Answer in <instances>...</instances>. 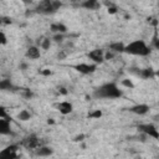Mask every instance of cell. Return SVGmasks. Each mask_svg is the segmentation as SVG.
<instances>
[{
  "label": "cell",
  "instance_id": "cell-1",
  "mask_svg": "<svg viewBox=\"0 0 159 159\" xmlns=\"http://www.w3.org/2000/svg\"><path fill=\"white\" fill-rule=\"evenodd\" d=\"M93 96L99 99H113V98H119L122 96V92L117 87L116 83L109 82V83H104L101 87H98L97 89H94Z\"/></svg>",
  "mask_w": 159,
  "mask_h": 159
},
{
  "label": "cell",
  "instance_id": "cell-2",
  "mask_svg": "<svg viewBox=\"0 0 159 159\" xmlns=\"http://www.w3.org/2000/svg\"><path fill=\"white\" fill-rule=\"evenodd\" d=\"M124 52L135 56H148L150 53V48L143 40H135L124 47Z\"/></svg>",
  "mask_w": 159,
  "mask_h": 159
},
{
  "label": "cell",
  "instance_id": "cell-3",
  "mask_svg": "<svg viewBox=\"0 0 159 159\" xmlns=\"http://www.w3.org/2000/svg\"><path fill=\"white\" fill-rule=\"evenodd\" d=\"M61 5H62V2L60 0H41L36 7V11L48 15V14L56 12L61 7Z\"/></svg>",
  "mask_w": 159,
  "mask_h": 159
},
{
  "label": "cell",
  "instance_id": "cell-4",
  "mask_svg": "<svg viewBox=\"0 0 159 159\" xmlns=\"http://www.w3.org/2000/svg\"><path fill=\"white\" fill-rule=\"evenodd\" d=\"M21 145L25 147L26 149H36L41 145V143H40V139L35 134H30L21 140Z\"/></svg>",
  "mask_w": 159,
  "mask_h": 159
},
{
  "label": "cell",
  "instance_id": "cell-5",
  "mask_svg": "<svg viewBox=\"0 0 159 159\" xmlns=\"http://www.w3.org/2000/svg\"><path fill=\"white\" fill-rule=\"evenodd\" d=\"M138 129H139V132H142V133H144V134H147V135H149V137H152L154 139H159V132H158V129L155 128V125H153L150 123L139 124L138 125Z\"/></svg>",
  "mask_w": 159,
  "mask_h": 159
},
{
  "label": "cell",
  "instance_id": "cell-6",
  "mask_svg": "<svg viewBox=\"0 0 159 159\" xmlns=\"http://www.w3.org/2000/svg\"><path fill=\"white\" fill-rule=\"evenodd\" d=\"M137 71H134V68H132V72L135 73L137 76H139L140 78L143 80H149V78H153L155 76V72L152 67H147V68H135Z\"/></svg>",
  "mask_w": 159,
  "mask_h": 159
},
{
  "label": "cell",
  "instance_id": "cell-7",
  "mask_svg": "<svg viewBox=\"0 0 159 159\" xmlns=\"http://www.w3.org/2000/svg\"><path fill=\"white\" fill-rule=\"evenodd\" d=\"M88 57H89L94 63H102V62L104 61V53H103V50H99V48L92 50V51L88 53Z\"/></svg>",
  "mask_w": 159,
  "mask_h": 159
},
{
  "label": "cell",
  "instance_id": "cell-8",
  "mask_svg": "<svg viewBox=\"0 0 159 159\" xmlns=\"http://www.w3.org/2000/svg\"><path fill=\"white\" fill-rule=\"evenodd\" d=\"M75 68L80 72V73H83V75H89V73H93L97 68L96 65H88V63H80V65H76Z\"/></svg>",
  "mask_w": 159,
  "mask_h": 159
},
{
  "label": "cell",
  "instance_id": "cell-9",
  "mask_svg": "<svg viewBox=\"0 0 159 159\" xmlns=\"http://www.w3.org/2000/svg\"><path fill=\"white\" fill-rule=\"evenodd\" d=\"M17 145H9L4 150L0 152V157L2 158H16L17 157Z\"/></svg>",
  "mask_w": 159,
  "mask_h": 159
},
{
  "label": "cell",
  "instance_id": "cell-10",
  "mask_svg": "<svg viewBox=\"0 0 159 159\" xmlns=\"http://www.w3.org/2000/svg\"><path fill=\"white\" fill-rule=\"evenodd\" d=\"M35 154L37 157H50L53 154V149L51 147H47V145H40L39 148H36Z\"/></svg>",
  "mask_w": 159,
  "mask_h": 159
},
{
  "label": "cell",
  "instance_id": "cell-11",
  "mask_svg": "<svg viewBox=\"0 0 159 159\" xmlns=\"http://www.w3.org/2000/svg\"><path fill=\"white\" fill-rule=\"evenodd\" d=\"M129 111L133 112V113H135V114L143 116V114H145V113L149 112V106H148V104H143V103H142V104H135V106L130 107Z\"/></svg>",
  "mask_w": 159,
  "mask_h": 159
},
{
  "label": "cell",
  "instance_id": "cell-12",
  "mask_svg": "<svg viewBox=\"0 0 159 159\" xmlns=\"http://www.w3.org/2000/svg\"><path fill=\"white\" fill-rule=\"evenodd\" d=\"M57 109L62 114H70L72 112V109H73V106H72V103H70L67 101H63V102L57 104Z\"/></svg>",
  "mask_w": 159,
  "mask_h": 159
},
{
  "label": "cell",
  "instance_id": "cell-13",
  "mask_svg": "<svg viewBox=\"0 0 159 159\" xmlns=\"http://www.w3.org/2000/svg\"><path fill=\"white\" fill-rule=\"evenodd\" d=\"M26 57L30 60H37L40 57V50L37 46H30L26 51Z\"/></svg>",
  "mask_w": 159,
  "mask_h": 159
},
{
  "label": "cell",
  "instance_id": "cell-14",
  "mask_svg": "<svg viewBox=\"0 0 159 159\" xmlns=\"http://www.w3.org/2000/svg\"><path fill=\"white\" fill-rule=\"evenodd\" d=\"M0 133L1 134H10V119L0 118Z\"/></svg>",
  "mask_w": 159,
  "mask_h": 159
},
{
  "label": "cell",
  "instance_id": "cell-15",
  "mask_svg": "<svg viewBox=\"0 0 159 159\" xmlns=\"http://www.w3.org/2000/svg\"><path fill=\"white\" fill-rule=\"evenodd\" d=\"M81 6L88 10H97L99 9L101 4L98 2V0H84L83 2H81Z\"/></svg>",
  "mask_w": 159,
  "mask_h": 159
},
{
  "label": "cell",
  "instance_id": "cell-16",
  "mask_svg": "<svg viewBox=\"0 0 159 159\" xmlns=\"http://www.w3.org/2000/svg\"><path fill=\"white\" fill-rule=\"evenodd\" d=\"M50 30H51L52 32H57V34H65V32H67V27H66L63 24H60V22L52 24V25L50 26Z\"/></svg>",
  "mask_w": 159,
  "mask_h": 159
},
{
  "label": "cell",
  "instance_id": "cell-17",
  "mask_svg": "<svg viewBox=\"0 0 159 159\" xmlns=\"http://www.w3.org/2000/svg\"><path fill=\"white\" fill-rule=\"evenodd\" d=\"M124 45L122 42H113L109 45V50L113 52H124Z\"/></svg>",
  "mask_w": 159,
  "mask_h": 159
},
{
  "label": "cell",
  "instance_id": "cell-18",
  "mask_svg": "<svg viewBox=\"0 0 159 159\" xmlns=\"http://www.w3.org/2000/svg\"><path fill=\"white\" fill-rule=\"evenodd\" d=\"M0 88L4 89V91H7V89H12L14 86H12V83L10 82V80H1V82H0Z\"/></svg>",
  "mask_w": 159,
  "mask_h": 159
},
{
  "label": "cell",
  "instance_id": "cell-19",
  "mask_svg": "<svg viewBox=\"0 0 159 159\" xmlns=\"http://www.w3.org/2000/svg\"><path fill=\"white\" fill-rule=\"evenodd\" d=\"M17 118L20 119V120H29L30 118H31V114H30V112L29 111H26V109H22L19 114H17Z\"/></svg>",
  "mask_w": 159,
  "mask_h": 159
},
{
  "label": "cell",
  "instance_id": "cell-20",
  "mask_svg": "<svg viewBox=\"0 0 159 159\" xmlns=\"http://www.w3.org/2000/svg\"><path fill=\"white\" fill-rule=\"evenodd\" d=\"M50 46H51V41H50V39L43 37V40H42V42H41L40 47H41V48H43V50H48V48H50Z\"/></svg>",
  "mask_w": 159,
  "mask_h": 159
},
{
  "label": "cell",
  "instance_id": "cell-21",
  "mask_svg": "<svg viewBox=\"0 0 159 159\" xmlns=\"http://www.w3.org/2000/svg\"><path fill=\"white\" fill-rule=\"evenodd\" d=\"M88 117H89V118H101V117H102V112H101L99 109H96V111L88 113Z\"/></svg>",
  "mask_w": 159,
  "mask_h": 159
},
{
  "label": "cell",
  "instance_id": "cell-22",
  "mask_svg": "<svg viewBox=\"0 0 159 159\" xmlns=\"http://www.w3.org/2000/svg\"><path fill=\"white\" fill-rule=\"evenodd\" d=\"M122 84H123L124 87H127V88H134V84H133V82H132L130 80H128V78L123 80V81H122Z\"/></svg>",
  "mask_w": 159,
  "mask_h": 159
},
{
  "label": "cell",
  "instance_id": "cell-23",
  "mask_svg": "<svg viewBox=\"0 0 159 159\" xmlns=\"http://www.w3.org/2000/svg\"><path fill=\"white\" fill-rule=\"evenodd\" d=\"M53 40H55L56 42H62V41H63V34H56V35L53 36Z\"/></svg>",
  "mask_w": 159,
  "mask_h": 159
},
{
  "label": "cell",
  "instance_id": "cell-24",
  "mask_svg": "<svg viewBox=\"0 0 159 159\" xmlns=\"http://www.w3.org/2000/svg\"><path fill=\"white\" fill-rule=\"evenodd\" d=\"M107 11H108V14H116V12H117V7L113 6V5H109V6L107 7Z\"/></svg>",
  "mask_w": 159,
  "mask_h": 159
},
{
  "label": "cell",
  "instance_id": "cell-25",
  "mask_svg": "<svg viewBox=\"0 0 159 159\" xmlns=\"http://www.w3.org/2000/svg\"><path fill=\"white\" fill-rule=\"evenodd\" d=\"M34 96V93L30 91V89H25V92H24V97L25 98H27V99H30L31 97Z\"/></svg>",
  "mask_w": 159,
  "mask_h": 159
},
{
  "label": "cell",
  "instance_id": "cell-26",
  "mask_svg": "<svg viewBox=\"0 0 159 159\" xmlns=\"http://www.w3.org/2000/svg\"><path fill=\"white\" fill-rule=\"evenodd\" d=\"M113 57H114V55H113V51H111V50L104 55V60H111Z\"/></svg>",
  "mask_w": 159,
  "mask_h": 159
},
{
  "label": "cell",
  "instance_id": "cell-27",
  "mask_svg": "<svg viewBox=\"0 0 159 159\" xmlns=\"http://www.w3.org/2000/svg\"><path fill=\"white\" fill-rule=\"evenodd\" d=\"M84 139V134H80V135H77V137H75V139H73V142H82Z\"/></svg>",
  "mask_w": 159,
  "mask_h": 159
},
{
  "label": "cell",
  "instance_id": "cell-28",
  "mask_svg": "<svg viewBox=\"0 0 159 159\" xmlns=\"http://www.w3.org/2000/svg\"><path fill=\"white\" fill-rule=\"evenodd\" d=\"M0 36H1V45H5V43H6V36H5V34L1 32Z\"/></svg>",
  "mask_w": 159,
  "mask_h": 159
},
{
  "label": "cell",
  "instance_id": "cell-29",
  "mask_svg": "<svg viewBox=\"0 0 159 159\" xmlns=\"http://www.w3.org/2000/svg\"><path fill=\"white\" fill-rule=\"evenodd\" d=\"M153 45H154V47L157 48V50H159V39H154V41H153Z\"/></svg>",
  "mask_w": 159,
  "mask_h": 159
},
{
  "label": "cell",
  "instance_id": "cell-30",
  "mask_svg": "<svg viewBox=\"0 0 159 159\" xmlns=\"http://www.w3.org/2000/svg\"><path fill=\"white\" fill-rule=\"evenodd\" d=\"M58 92H60L61 94H67V89H66L65 87H58Z\"/></svg>",
  "mask_w": 159,
  "mask_h": 159
},
{
  "label": "cell",
  "instance_id": "cell-31",
  "mask_svg": "<svg viewBox=\"0 0 159 159\" xmlns=\"http://www.w3.org/2000/svg\"><path fill=\"white\" fill-rule=\"evenodd\" d=\"M1 22H2V24H11V20H10L9 17H2Z\"/></svg>",
  "mask_w": 159,
  "mask_h": 159
},
{
  "label": "cell",
  "instance_id": "cell-32",
  "mask_svg": "<svg viewBox=\"0 0 159 159\" xmlns=\"http://www.w3.org/2000/svg\"><path fill=\"white\" fill-rule=\"evenodd\" d=\"M41 75H43V76H50V75H51V71H50V70H43V71H41Z\"/></svg>",
  "mask_w": 159,
  "mask_h": 159
},
{
  "label": "cell",
  "instance_id": "cell-33",
  "mask_svg": "<svg viewBox=\"0 0 159 159\" xmlns=\"http://www.w3.org/2000/svg\"><path fill=\"white\" fill-rule=\"evenodd\" d=\"M65 57H66V53H65V52H60V53H58V58H60V60H62V58H65Z\"/></svg>",
  "mask_w": 159,
  "mask_h": 159
},
{
  "label": "cell",
  "instance_id": "cell-34",
  "mask_svg": "<svg viewBox=\"0 0 159 159\" xmlns=\"http://www.w3.org/2000/svg\"><path fill=\"white\" fill-rule=\"evenodd\" d=\"M47 123H48V124H53V123H55V120H53L52 118H50V119L47 120Z\"/></svg>",
  "mask_w": 159,
  "mask_h": 159
},
{
  "label": "cell",
  "instance_id": "cell-35",
  "mask_svg": "<svg viewBox=\"0 0 159 159\" xmlns=\"http://www.w3.org/2000/svg\"><path fill=\"white\" fill-rule=\"evenodd\" d=\"M20 67H21L22 70H25V68H26L27 66H26V63H21V66H20Z\"/></svg>",
  "mask_w": 159,
  "mask_h": 159
},
{
  "label": "cell",
  "instance_id": "cell-36",
  "mask_svg": "<svg viewBox=\"0 0 159 159\" xmlns=\"http://www.w3.org/2000/svg\"><path fill=\"white\" fill-rule=\"evenodd\" d=\"M155 76H157V77H159V70H157V71H155Z\"/></svg>",
  "mask_w": 159,
  "mask_h": 159
},
{
  "label": "cell",
  "instance_id": "cell-37",
  "mask_svg": "<svg viewBox=\"0 0 159 159\" xmlns=\"http://www.w3.org/2000/svg\"><path fill=\"white\" fill-rule=\"evenodd\" d=\"M71 1H73V2H76V1H81V0H71Z\"/></svg>",
  "mask_w": 159,
  "mask_h": 159
}]
</instances>
